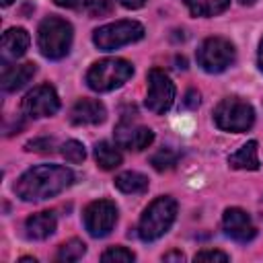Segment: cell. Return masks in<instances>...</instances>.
I'll use <instances>...</instances> for the list:
<instances>
[{
  "label": "cell",
  "instance_id": "obj_1",
  "mask_svg": "<svg viewBox=\"0 0 263 263\" xmlns=\"http://www.w3.org/2000/svg\"><path fill=\"white\" fill-rule=\"evenodd\" d=\"M74 181V173L60 164H39L25 171L14 183V193L23 201H43L64 189Z\"/></svg>",
  "mask_w": 263,
  "mask_h": 263
},
{
  "label": "cell",
  "instance_id": "obj_2",
  "mask_svg": "<svg viewBox=\"0 0 263 263\" xmlns=\"http://www.w3.org/2000/svg\"><path fill=\"white\" fill-rule=\"evenodd\" d=\"M175 218H177V201L168 195H160L144 210L138 224V236L144 242H152L173 226Z\"/></svg>",
  "mask_w": 263,
  "mask_h": 263
},
{
  "label": "cell",
  "instance_id": "obj_3",
  "mask_svg": "<svg viewBox=\"0 0 263 263\" xmlns=\"http://www.w3.org/2000/svg\"><path fill=\"white\" fill-rule=\"evenodd\" d=\"M72 45V25L60 16H47L37 29V47L47 60H62Z\"/></svg>",
  "mask_w": 263,
  "mask_h": 263
},
{
  "label": "cell",
  "instance_id": "obj_4",
  "mask_svg": "<svg viewBox=\"0 0 263 263\" xmlns=\"http://www.w3.org/2000/svg\"><path fill=\"white\" fill-rule=\"evenodd\" d=\"M134 74V66L127 60L121 58H105L101 62H95L86 72V84L88 88L97 92H107L113 88H119L125 84Z\"/></svg>",
  "mask_w": 263,
  "mask_h": 263
},
{
  "label": "cell",
  "instance_id": "obj_5",
  "mask_svg": "<svg viewBox=\"0 0 263 263\" xmlns=\"http://www.w3.org/2000/svg\"><path fill=\"white\" fill-rule=\"evenodd\" d=\"M214 121L224 132H247L255 123V111L251 103L238 97L222 99L214 109Z\"/></svg>",
  "mask_w": 263,
  "mask_h": 263
},
{
  "label": "cell",
  "instance_id": "obj_6",
  "mask_svg": "<svg viewBox=\"0 0 263 263\" xmlns=\"http://www.w3.org/2000/svg\"><path fill=\"white\" fill-rule=\"evenodd\" d=\"M142 37H144V27L138 21H115L99 27L92 35V41L99 49L113 51L121 45L140 41Z\"/></svg>",
  "mask_w": 263,
  "mask_h": 263
},
{
  "label": "cell",
  "instance_id": "obj_7",
  "mask_svg": "<svg viewBox=\"0 0 263 263\" xmlns=\"http://www.w3.org/2000/svg\"><path fill=\"white\" fill-rule=\"evenodd\" d=\"M234 45L224 37H208L197 49V64L210 74L224 72L228 66L234 64Z\"/></svg>",
  "mask_w": 263,
  "mask_h": 263
},
{
  "label": "cell",
  "instance_id": "obj_8",
  "mask_svg": "<svg viewBox=\"0 0 263 263\" xmlns=\"http://www.w3.org/2000/svg\"><path fill=\"white\" fill-rule=\"evenodd\" d=\"M175 101V84L168 74L160 68H152L148 72V92H146V107L148 111L162 115L173 107Z\"/></svg>",
  "mask_w": 263,
  "mask_h": 263
},
{
  "label": "cell",
  "instance_id": "obj_9",
  "mask_svg": "<svg viewBox=\"0 0 263 263\" xmlns=\"http://www.w3.org/2000/svg\"><path fill=\"white\" fill-rule=\"evenodd\" d=\"M82 220H84V228L88 230L90 236L103 238V236H107L113 230V226L117 222V208L109 199L90 201L84 208Z\"/></svg>",
  "mask_w": 263,
  "mask_h": 263
},
{
  "label": "cell",
  "instance_id": "obj_10",
  "mask_svg": "<svg viewBox=\"0 0 263 263\" xmlns=\"http://www.w3.org/2000/svg\"><path fill=\"white\" fill-rule=\"evenodd\" d=\"M58 109H60V97H58L55 88L49 84L35 86L23 99V111L33 119L51 117L58 113Z\"/></svg>",
  "mask_w": 263,
  "mask_h": 263
},
{
  "label": "cell",
  "instance_id": "obj_11",
  "mask_svg": "<svg viewBox=\"0 0 263 263\" xmlns=\"http://www.w3.org/2000/svg\"><path fill=\"white\" fill-rule=\"evenodd\" d=\"M152 140H154V134L150 127L132 123L129 119H121L119 125L115 127V144L125 150L140 152V150L148 148L152 144Z\"/></svg>",
  "mask_w": 263,
  "mask_h": 263
},
{
  "label": "cell",
  "instance_id": "obj_12",
  "mask_svg": "<svg viewBox=\"0 0 263 263\" xmlns=\"http://www.w3.org/2000/svg\"><path fill=\"white\" fill-rule=\"evenodd\" d=\"M222 224H224V232L236 242H249L257 234V228H255L251 216L240 208H228L224 212Z\"/></svg>",
  "mask_w": 263,
  "mask_h": 263
},
{
  "label": "cell",
  "instance_id": "obj_13",
  "mask_svg": "<svg viewBox=\"0 0 263 263\" xmlns=\"http://www.w3.org/2000/svg\"><path fill=\"white\" fill-rule=\"evenodd\" d=\"M107 117V109L97 99H80L70 109V123L74 125H99Z\"/></svg>",
  "mask_w": 263,
  "mask_h": 263
},
{
  "label": "cell",
  "instance_id": "obj_14",
  "mask_svg": "<svg viewBox=\"0 0 263 263\" xmlns=\"http://www.w3.org/2000/svg\"><path fill=\"white\" fill-rule=\"evenodd\" d=\"M35 76V64L25 62V64H4L2 66V88L6 92H14L18 88H23L31 78Z\"/></svg>",
  "mask_w": 263,
  "mask_h": 263
},
{
  "label": "cell",
  "instance_id": "obj_15",
  "mask_svg": "<svg viewBox=\"0 0 263 263\" xmlns=\"http://www.w3.org/2000/svg\"><path fill=\"white\" fill-rule=\"evenodd\" d=\"M55 226H58V220H55V214L53 212L33 214L25 222L27 236L33 238V240H45V238H49L55 232Z\"/></svg>",
  "mask_w": 263,
  "mask_h": 263
},
{
  "label": "cell",
  "instance_id": "obj_16",
  "mask_svg": "<svg viewBox=\"0 0 263 263\" xmlns=\"http://www.w3.org/2000/svg\"><path fill=\"white\" fill-rule=\"evenodd\" d=\"M29 43H31L29 33L21 27H12L2 35V55L16 60L29 49Z\"/></svg>",
  "mask_w": 263,
  "mask_h": 263
},
{
  "label": "cell",
  "instance_id": "obj_17",
  "mask_svg": "<svg viewBox=\"0 0 263 263\" xmlns=\"http://www.w3.org/2000/svg\"><path fill=\"white\" fill-rule=\"evenodd\" d=\"M228 164L232 168L257 171L259 168V144L255 140H249L245 146H240L234 154L228 156Z\"/></svg>",
  "mask_w": 263,
  "mask_h": 263
},
{
  "label": "cell",
  "instance_id": "obj_18",
  "mask_svg": "<svg viewBox=\"0 0 263 263\" xmlns=\"http://www.w3.org/2000/svg\"><path fill=\"white\" fill-rule=\"evenodd\" d=\"M95 160L103 171H113V168H117L121 164V152L109 142H97Z\"/></svg>",
  "mask_w": 263,
  "mask_h": 263
},
{
  "label": "cell",
  "instance_id": "obj_19",
  "mask_svg": "<svg viewBox=\"0 0 263 263\" xmlns=\"http://www.w3.org/2000/svg\"><path fill=\"white\" fill-rule=\"evenodd\" d=\"M115 187L123 193H144L148 189V177L136 171H125L115 177Z\"/></svg>",
  "mask_w": 263,
  "mask_h": 263
},
{
  "label": "cell",
  "instance_id": "obj_20",
  "mask_svg": "<svg viewBox=\"0 0 263 263\" xmlns=\"http://www.w3.org/2000/svg\"><path fill=\"white\" fill-rule=\"evenodd\" d=\"M193 16H214L230 6V0H185Z\"/></svg>",
  "mask_w": 263,
  "mask_h": 263
},
{
  "label": "cell",
  "instance_id": "obj_21",
  "mask_svg": "<svg viewBox=\"0 0 263 263\" xmlns=\"http://www.w3.org/2000/svg\"><path fill=\"white\" fill-rule=\"evenodd\" d=\"M86 253V245L80 240V238H70L68 242H64L58 251V261L62 263H72V261H78L82 259V255Z\"/></svg>",
  "mask_w": 263,
  "mask_h": 263
},
{
  "label": "cell",
  "instance_id": "obj_22",
  "mask_svg": "<svg viewBox=\"0 0 263 263\" xmlns=\"http://www.w3.org/2000/svg\"><path fill=\"white\" fill-rule=\"evenodd\" d=\"M179 160V154L173 150V148H160L158 152H154L150 156V164L156 168V171H171Z\"/></svg>",
  "mask_w": 263,
  "mask_h": 263
},
{
  "label": "cell",
  "instance_id": "obj_23",
  "mask_svg": "<svg viewBox=\"0 0 263 263\" xmlns=\"http://www.w3.org/2000/svg\"><path fill=\"white\" fill-rule=\"evenodd\" d=\"M62 156H64L68 162L78 164V162H82V160L86 158V150H84L82 142H78V140H68L66 144H62Z\"/></svg>",
  "mask_w": 263,
  "mask_h": 263
},
{
  "label": "cell",
  "instance_id": "obj_24",
  "mask_svg": "<svg viewBox=\"0 0 263 263\" xmlns=\"http://www.w3.org/2000/svg\"><path fill=\"white\" fill-rule=\"evenodd\" d=\"M134 259L136 255L125 247H111L101 255V261H113V263H129Z\"/></svg>",
  "mask_w": 263,
  "mask_h": 263
},
{
  "label": "cell",
  "instance_id": "obj_25",
  "mask_svg": "<svg viewBox=\"0 0 263 263\" xmlns=\"http://www.w3.org/2000/svg\"><path fill=\"white\" fill-rule=\"evenodd\" d=\"M84 6L88 10V14L103 16V14H109L113 10V0H86Z\"/></svg>",
  "mask_w": 263,
  "mask_h": 263
},
{
  "label": "cell",
  "instance_id": "obj_26",
  "mask_svg": "<svg viewBox=\"0 0 263 263\" xmlns=\"http://www.w3.org/2000/svg\"><path fill=\"white\" fill-rule=\"evenodd\" d=\"M27 150L31 152H51L53 150V140L51 138H35L27 142Z\"/></svg>",
  "mask_w": 263,
  "mask_h": 263
},
{
  "label": "cell",
  "instance_id": "obj_27",
  "mask_svg": "<svg viewBox=\"0 0 263 263\" xmlns=\"http://www.w3.org/2000/svg\"><path fill=\"white\" fill-rule=\"evenodd\" d=\"M193 259L195 261H228L230 257L222 251H199Z\"/></svg>",
  "mask_w": 263,
  "mask_h": 263
},
{
  "label": "cell",
  "instance_id": "obj_28",
  "mask_svg": "<svg viewBox=\"0 0 263 263\" xmlns=\"http://www.w3.org/2000/svg\"><path fill=\"white\" fill-rule=\"evenodd\" d=\"M183 105L187 107V109H197V105H199V92L197 90H187L185 92V101H183Z\"/></svg>",
  "mask_w": 263,
  "mask_h": 263
},
{
  "label": "cell",
  "instance_id": "obj_29",
  "mask_svg": "<svg viewBox=\"0 0 263 263\" xmlns=\"http://www.w3.org/2000/svg\"><path fill=\"white\" fill-rule=\"evenodd\" d=\"M119 4L123 8H129V10H136V8H142L146 4V0H119Z\"/></svg>",
  "mask_w": 263,
  "mask_h": 263
},
{
  "label": "cell",
  "instance_id": "obj_30",
  "mask_svg": "<svg viewBox=\"0 0 263 263\" xmlns=\"http://www.w3.org/2000/svg\"><path fill=\"white\" fill-rule=\"evenodd\" d=\"M58 6H62V8H76V6H80L82 2H86V0H53Z\"/></svg>",
  "mask_w": 263,
  "mask_h": 263
},
{
  "label": "cell",
  "instance_id": "obj_31",
  "mask_svg": "<svg viewBox=\"0 0 263 263\" xmlns=\"http://www.w3.org/2000/svg\"><path fill=\"white\" fill-rule=\"evenodd\" d=\"M162 259H164V261H183L185 255H183L181 251H171V253H166Z\"/></svg>",
  "mask_w": 263,
  "mask_h": 263
},
{
  "label": "cell",
  "instance_id": "obj_32",
  "mask_svg": "<svg viewBox=\"0 0 263 263\" xmlns=\"http://www.w3.org/2000/svg\"><path fill=\"white\" fill-rule=\"evenodd\" d=\"M259 68L263 72V39H261V45H259Z\"/></svg>",
  "mask_w": 263,
  "mask_h": 263
},
{
  "label": "cell",
  "instance_id": "obj_33",
  "mask_svg": "<svg viewBox=\"0 0 263 263\" xmlns=\"http://www.w3.org/2000/svg\"><path fill=\"white\" fill-rule=\"evenodd\" d=\"M257 0H240V4H245V6H253Z\"/></svg>",
  "mask_w": 263,
  "mask_h": 263
},
{
  "label": "cell",
  "instance_id": "obj_34",
  "mask_svg": "<svg viewBox=\"0 0 263 263\" xmlns=\"http://www.w3.org/2000/svg\"><path fill=\"white\" fill-rule=\"evenodd\" d=\"M14 0H2V6H10Z\"/></svg>",
  "mask_w": 263,
  "mask_h": 263
}]
</instances>
